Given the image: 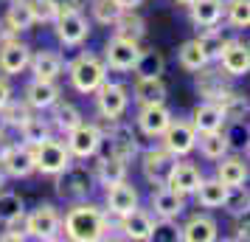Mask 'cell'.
Segmentation results:
<instances>
[{
	"label": "cell",
	"mask_w": 250,
	"mask_h": 242,
	"mask_svg": "<svg viewBox=\"0 0 250 242\" xmlns=\"http://www.w3.org/2000/svg\"><path fill=\"white\" fill-rule=\"evenodd\" d=\"M110 231V214L96 203L79 200L62 220V234L70 242H96L104 240Z\"/></svg>",
	"instance_id": "cell-1"
},
{
	"label": "cell",
	"mask_w": 250,
	"mask_h": 242,
	"mask_svg": "<svg viewBox=\"0 0 250 242\" xmlns=\"http://www.w3.org/2000/svg\"><path fill=\"white\" fill-rule=\"evenodd\" d=\"M68 76H70V85H73L76 93L93 96V93L99 90V85L107 79V65H104L102 57L84 51V54H79V57L68 65Z\"/></svg>",
	"instance_id": "cell-2"
},
{
	"label": "cell",
	"mask_w": 250,
	"mask_h": 242,
	"mask_svg": "<svg viewBox=\"0 0 250 242\" xmlns=\"http://www.w3.org/2000/svg\"><path fill=\"white\" fill-rule=\"evenodd\" d=\"M102 121L104 124H99V130H102V138H107V144H110V155H115L126 163L138 158L141 144H138V132L132 130V124H124L121 118H115V121L102 118Z\"/></svg>",
	"instance_id": "cell-3"
},
{
	"label": "cell",
	"mask_w": 250,
	"mask_h": 242,
	"mask_svg": "<svg viewBox=\"0 0 250 242\" xmlns=\"http://www.w3.org/2000/svg\"><path fill=\"white\" fill-rule=\"evenodd\" d=\"M23 231L25 237H34V240H42V242L59 240L62 237V217L51 203H42L31 214L23 217Z\"/></svg>",
	"instance_id": "cell-4"
},
{
	"label": "cell",
	"mask_w": 250,
	"mask_h": 242,
	"mask_svg": "<svg viewBox=\"0 0 250 242\" xmlns=\"http://www.w3.org/2000/svg\"><path fill=\"white\" fill-rule=\"evenodd\" d=\"M57 180H54V186H57V195L62 197V200H70V203H79V200H87V195H90L93 189V175L87 172V166H82V163H70V166H65L59 175H54Z\"/></svg>",
	"instance_id": "cell-5"
},
{
	"label": "cell",
	"mask_w": 250,
	"mask_h": 242,
	"mask_svg": "<svg viewBox=\"0 0 250 242\" xmlns=\"http://www.w3.org/2000/svg\"><path fill=\"white\" fill-rule=\"evenodd\" d=\"M31 150H34V172H40V175H51L54 177L65 166L73 163V155L68 152L65 141H57L54 135L45 138L42 144H37V147H31Z\"/></svg>",
	"instance_id": "cell-6"
},
{
	"label": "cell",
	"mask_w": 250,
	"mask_h": 242,
	"mask_svg": "<svg viewBox=\"0 0 250 242\" xmlns=\"http://www.w3.org/2000/svg\"><path fill=\"white\" fill-rule=\"evenodd\" d=\"M93 96H96V110H99V115L107 118V121H115V118H121V115L126 113L129 90H126V85H121V82L104 79Z\"/></svg>",
	"instance_id": "cell-7"
},
{
	"label": "cell",
	"mask_w": 250,
	"mask_h": 242,
	"mask_svg": "<svg viewBox=\"0 0 250 242\" xmlns=\"http://www.w3.org/2000/svg\"><path fill=\"white\" fill-rule=\"evenodd\" d=\"M65 135H68V141H65L68 152L73 158H79V161H87L93 155H99V150H102V144H104L99 124H87V121L76 124V127L70 130V132H65Z\"/></svg>",
	"instance_id": "cell-8"
},
{
	"label": "cell",
	"mask_w": 250,
	"mask_h": 242,
	"mask_svg": "<svg viewBox=\"0 0 250 242\" xmlns=\"http://www.w3.org/2000/svg\"><path fill=\"white\" fill-rule=\"evenodd\" d=\"M51 25H54V31H57V40L65 48H76L90 37V23H87V17H84L82 12L62 9Z\"/></svg>",
	"instance_id": "cell-9"
},
{
	"label": "cell",
	"mask_w": 250,
	"mask_h": 242,
	"mask_svg": "<svg viewBox=\"0 0 250 242\" xmlns=\"http://www.w3.org/2000/svg\"><path fill=\"white\" fill-rule=\"evenodd\" d=\"M160 138H163L160 147L169 150L174 158H186V155H191L197 150V132H194L191 121H186V118H171Z\"/></svg>",
	"instance_id": "cell-10"
},
{
	"label": "cell",
	"mask_w": 250,
	"mask_h": 242,
	"mask_svg": "<svg viewBox=\"0 0 250 242\" xmlns=\"http://www.w3.org/2000/svg\"><path fill=\"white\" fill-rule=\"evenodd\" d=\"M197 73V79H194V88H197V93L203 96V102H222L228 93L233 90L230 88V76H228L225 70L219 68H208V65H203L200 70H194Z\"/></svg>",
	"instance_id": "cell-11"
},
{
	"label": "cell",
	"mask_w": 250,
	"mask_h": 242,
	"mask_svg": "<svg viewBox=\"0 0 250 242\" xmlns=\"http://www.w3.org/2000/svg\"><path fill=\"white\" fill-rule=\"evenodd\" d=\"M31 48L20 43V37H6L0 40V73L3 76H17L28 68Z\"/></svg>",
	"instance_id": "cell-12"
},
{
	"label": "cell",
	"mask_w": 250,
	"mask_h": 242,
	"mask_svg": "<svg viewBox=\"0 0 250 242\" xmlns=\"http://www.w3.org/2000/svg\"><path fill=\"white\" fill-rule=\"evenodd\" d=\"M138 54H141L138 43L113 34V40H107V45H104V65L110 70H121V73H124V70L135 68Z\"/></svg>",
	"instance_id": "cell-13"
},
{
	"label": "cell",
	"mask_w": 250,
	"mask_h": 242,
	"mask_svg": "<svg viewBox=\"0 0 250 242\" xmlns=\"http://www.w3.org/2000/svg\"><path fill=\"white\" fill-rule=\"evenodd\" d=\"M141 169H144V177H146L152 186H166V177H169L171 166H174V155L163 147H152L141 155Z\"/></svg>",
	"instance_id": "cell-14"
},
{
	"label": "cell",
	"mask_w": 250,
	"mask_h": 242,
	"mask_svg": "<svg viewBox=\"0 0 250 242\" xmlns=\"http://www.w3.org/2000/svg\"><path fill=\"white\" fill-rule=\"evenodd\" d=\"M138 130L149 135V138H160L163 135V130L169 127L171 121V110L166 107V102L160 104H141V110H138Z\"/></svg>",
	"instance_id": "cell-15"
},
{
	"label": "cell",
	"mask_w": 250,
	"mask_h": 242,
	"mask_svg": "<svg viewBox=\"0 0 250 242\" xmlns=\"http://www.w3.org/2000/svg\"><path fill=\"white\" fill-rule=\"evenodd\" d=\"M31 25H34V17H31L28 3H25V0H12L9 9H6V14H3V20H0V40L23 34Z\"/></svg>",
	"instance_id": "cell-16"
},
{
	"label": "cell",
	"mask_w": 250,
	"mask_h": 242,
	"mask_svg": "<svg viewBox=\"0 0 250 242\" xmlns=\"http://www.w3.org/2000/svg\"><path fill=\"white\" fill-rule=\"evenodd\" d=\"M200 180H203V172H200V166H194V163L188 161H174V166H171L169 177H166V186L169 189H174L177 195L188 197L197 192V186H200Z\"/></svg>",
	"instance_id": "cell-17"
},
{
	"label": "cell",
	"mask_w": 250,
	"mask_h": 242,
	"mask_svg": "<svg viewBox=\"0 0 250 242\" xmlns=\"http://www.w3.org/2000/svg\"><path fill=\"white\" fill-rule=\"evenodd\" d=\"M152 222L155 217L144 211V208H132V211H126L118 217V231L124 234L126 240H138V242H149L152 240Z\"/></svg>",
	"instance_id": "cell-18"
},
{
	"label": "cell",
	"mask_w": 250,
	"mask_h": 242,
	"mask_svg": "<svg viewBox=\"0 0 250 242\" xmlns=\"http://www.w3.org/2000/svg\"><path fill=\"white\" fill-rule=\"evenodd\" d=\"M0 169L3 175H9V177H17V180H23V177H31L34 175V150L28 147V144H14L12 150L6 152V158L0 161Z\"/></svg>",
	"instance_id": "cell-19"
},
{
	"label": "cell",
	"mask_w": 250,
	"mask_h": 242,
	"mask_svg": "<svg viewBox=\"0 0 250 242\" xmlns=\"http://www.w3.org/2000/svg\"><path fill=\"white\" fill-rule=\"evenodd\" d=\"M135 206H138L135 186H129L126 180L107 186V192H104V211H107V214L121 217V214H126V211H132Z\"/></svg>",
	"instance_id": "cell-20"
},
{
	"label": "cell",
	"mask_w": 250,
	"mask_h": 242,
	"mask_svg": "<svg viewBox=\"0 0 250 242\" xmlns=\"http://www.w3.org/2000/svg\"><path fill=\"white\" fill-rule=\"evenodd\" d=\"M216 62L222 65V70H225L228 76L236 79V76H245V73L250 70V51H248L245 43H239V40H228Z\"/></svg>",
	"instance_id": "cell-21"
},
{
	"label": "cell",
	"mask_w": 250,
	"mask_h": 242,
	"mask_svg": "<svg viewBox=\"0 0 250 242\" xmlns=\"http://www.w3.org/2000/svg\"><path fill=\"white\" fill-rule=\"evenodd\" d=\"M191 127L197 135L225 130V113H222V107L216 102H200L191 113Z\"/></svg>",
	"instance_id": "cell-22"
},
{
	"label": "cell",
	"mask_w": 250,
	"mask_h": 242,
	"mask_svg": "<svg viewBox=\"0 0 250 242\" xmlns=\"http://www.w3.org/2000/svg\"><path fill=\"white\" fill-rule=\"evenodd\" d=\"M25 104L31 110H48L54 102L62 99V90H59L57 82H45V79H34L25 85Z\"/></svg>",
	"instance_id": "cell-23"
},
{
	"label": "cell",
	"mask_w": 250,
	"mask_h": 242,
	"mask_svg": "<svg viewBox=\"0 0 250 242\" xmlns=\"http://www.w3.org/2000/svg\"><path fill=\"white\" fill-rule=\"evenodd\" d=\"M152 211H155V217H180L183 211H186V197L177 195L174 189L169 186H158L155 192H152Z\"/></svg>",
	"instance_id": "cell-24"
},
{
	"label": "cell",
	"mask_w": 250,
	"mask_h": 242,
	"mask_svg": "<svg viewBox=\"0 0 250 242\" xmlns=\"http://www.w3.org/2000/svg\"><path fill=\"white\" fill-rule=\"evenodd\" d=\"M28 68H31V73H34V79L57 82L59 73H62V68H65V62H62V57H59L57 51L42 48V51H37L34 57L28 59Z\"/></svg>",
	"instance_id": "cell-25"
},
{
	"label": "cell",
	"mask_w": 250,
	"mask_h": 242,
	"mask_svg": "<svg viewBox=\"0 0 250 242\" xmlns=\"http://www.w3.org/2000/svg\"><path fill=\"white\" fill-rule=\"evenodd\" d=\"M219 225H216L214 217H208V214H194L186 225L180 228V240L183 242H214L219 234Z\"/></svg>",
	"instance_id": "cell-26"
},
{
	"label": "cell",
	"mask_w": 250,
	"mask_h": 242,
	"mask_svg": "<svg viewBox=\"0 0 250 242\" xmlns=\"http://www.w3.org/2000/svg\"><path fill=\"white\" fill-rule=\"evenodd\" d=\"M166 82L160 76H135V88H132V99L138 104H160L166 102Z\"/></svg>",
	"instance_id": "cell-27"
},
{
	"label": "cell",
	"mask_w": 250,
	"mask_h": 242,
	"mask_svg": "<svg viewBox=\"0 0 250 242\" xmlns=\"http://www.w3.org/2000/svg\"><path fill=\"white\" fill-rule=\"evenodd\" d=\"M225 14V6L219 0H191L188 3V17L197 28H211V25H219Z\"/></svg>",
	"instance_id": "cell-28"
},
{
	"label": "cell",
	"mask_w": 250,
	"mask_h": 242,
	"mask_svg": "<svg viewBox=\"0 0 250 242\" xmlns=\"http://www.w3.org/2000/svg\"><path fill=\"white\" fill-rule=\"evenodd\" d=\"M216 177L225 186H242L248 183V163L239 155H222L216 163Z\"/></svg>",
	"instance_id": "cell-29"
},
{
	"label": "cell",
	"mask_w": 250,
	"mask_h": 242,
	"mask_svg": "<svg viewBox=\"0 0 250 242\" xmlns=\"http://www.w3.org/2000/svg\"><path fill=\"white\" fill-rule=\"evenodd\" d=\"M48 110H51V127H57L59 132H70L76 124L84 121L79 107H76V104H70V102H62V99L54 102Z\"/></svg>",
	"instance_id": "cell-30"
},
{
	"label": "cell",
	"mask_w": 250,
	"mask_h": 242,
	"mask_svg": "<svg viewBox=\"0 0 250 242\" xmlns=\"http://www.w3.org/2000/svg\"><path fill=\"white\" fill-rule=\"evenodd\" d=\"M194 195H197V203L203 208H222L225 195H228V186L222 183L219 177H203Z\"/></svg>",
	"instance_id": "cell-31"
},
{
	"label": "cell",
	"mask_w": 250,
	"mask_h": 242,
	"mask_svg": "<svg viewBox=\"0 0 250 242\" xmlns=\"http://www.w3.org/2000/svg\"><path fill=\"white\" fill-rule=\"evenodd\" d=\"M113 28H115V37H124V40H132V43H141L146 37V23H144V17L135 9L118 14V20L113 23Z\"/></svg>",
	"instance_id": "cell-32"
},
{
	"label": "cell",
	"mask_w": 250,
	"mask_h": 242,
	"mask_svg": "<svg viewBox=\"0 0 250 242\" xmlns=\"http://www.w3.org/2000/svg\"><path fill=\"white\" fill-rule=\"evenodd\" d=\"M25 217V200L17 192L0 189V222L3 225H20Z\"/></svg>",
	"instance_id": "cell-33"
},
{
	"label": "cell",
	"mask_w": 250,
	"mask_h": 242,
	"mask_svg": "<svg viewBox=\"0 0 250 242\" xmlns=\"http://www.w3.org/2000/svg\"><path fill=\"white\" fill-rule=\"evenodd\" d=\"M96 177H99V183L104 189L113 183H121V180H126V161L115 158V155H104L99 166H96Z\"/></svg>",
	"instance_id": "cell-34"
},
{
	"label": "cell",
	"mask_w": 250,
	"mask_h": 242,
	"mask_svg": "<svg viewBox=\"0 0 250 242\" xmlns=\"http://www.w3.org/2000/svg\"><path fill=\"white\" fill-rule=\"evenodd\" d=\"M20 135H23V144H28V147H37V144H42L45 138H51V121L48 118H40V115H28L23 124H20Z\"/></svg>",
	"instance_id": "cell-35"
},
{
	"label": "cell",
	"mask_w": 250,
	"mask_h": 242,
	"mask_svg": "<svg viewBox=\"0 0 250 242\" xmlns=\"http://www.w3.org/2000/svg\"><path fill=\"white\" fill-rule=\"evenodd\" d=\"M197 147H200V152H203V158H208V161H219L222 155H228V152H230L228 138H225V132H222V130L197 135Z\"/></svg>",
	"instance_id": "cell-36"
},
{
	"label": "cell",
	"mask_w": 250,
	"mask_h": 242,
	"mask_svg": "<svg viewBox=\"0 0 250 242\" xmlns=\"http://www.w3.org/2000/svg\"><path fill=\"white\" fill-rule=\"evenodd\" d=\"M163 68H166V59H163V54L160 51H155V48H144L141 54H138L135 59V76H160L163 73Z\"/></svg>",
	"instance_id": "cell-37"
},
{
	"label": "cell",
	"mask_w": 250,
	"mask_h": 242,
	"mask_svg": "<svg viewBox=\"0 0 250 242\" xmlns=\"http://www.w3.org/2000/svg\"><path fill=\"white\" fill-rule=\"evenodd\" d=\"M228 37L216 28V25H211V28H203V34L197 37V45L203 48V54L208 62H216L219 59V54H222V48H225Z\"/></svg>",
	"instance_id": "cell-38"
},
{
	"label": "cell",
	"mask_w": 250,
	"mask_h": 242,
	"mask_svg": "<svg viewBox=\"0 0 250 242\" xmlns=\"http://www.w3.org/2000/svg\"><path fill=\"white\" fill-rule=\"evenodd\" d=\"M219 107H222V113H225V121H245L248 118V110H250V104H248V96L245 93H236V90H230L219 102Z\"/></svg>",
	"instance_id": "cell-39"
},
{
	"label": "cell",
	"mask_w": 250,
	"mask_h": 242,
	"mask_svg": "<svg viewBox=\"0 0 250 242\" xmlns=\"http://www.w3.org/2000/svg\"><path fill=\"white\" fill-rule=\"evenodd\" d=\"M248 206H250V197H248L245 183L242 186H228L225 203H222V208H225L228 214H230V217H245V214H248Z\"/></svg>",
	"instance_id": "cell-40"
},
{
	"label": "cell",
	"mask_w": 250,
	"mask_h": 242,
	"mask_svg": "<svg viewBox=\"0 0 250 242\" xmlns=\"http://www.w3.org/2000/svg\"><path fill=\"white\" fill-rule=\"evenodd\" d=\"M28 115H31V107L25 104V99H9L0 107V118L6 121V127H20Z\"/></svg>",
	"instance_id": "cell-41"
},
{
	"label": "cell",
	"mask_w": 250,
	"mask_h": 242,
	"mask_svg": "<svg viewBox=\"0 0 250 242\" xmlns=\"http://www.w3.org/2000/svg\"><path fill=\"white\" fill-rule=\"evenodd\" d=\"M177 59H180V65L186 70H200L203 65H208V59H205L203 48L197 45V40H188V43H183L180 51H177Z\"/></svg>",
	"instance_id": "cell-42"
},
{
	"label": "cell",
	"mask_w": 250,
	"mask_h": 242,
	"mask_svg": "<svg viewBox=\"0 0 250 242\" xmlns=\"http://www.w3.org/2000/svg\"><path fill=\"white\" fill-rule=\"evenodd\" d=\"M152 240L155 242H177L180 240V225L174 217H155L152 222Z\"/></svg>",
	"instance_id": "cell-43"
},
{
	"label": "cell",
	"mask_w": 250,
	"mask_h": 242,
	"mask_svg": "<svg viewBox=\"0 0 250 242\" xmlns=\"http://www.w3.org/2000/svg\"><path fill=\"white\" fill-rule=\"evenodd\" d=\"M90 12H93V20L102 25H113L118 20V14L124 12L115 0H93L90 3Z\"/></svg>",
	"instance_id": "cell-44"
},
{
	"label": "cell",
	"mask_w": 250,
	"mask_h": 242,
	"mask_svg": "<svg viewBox=\"0 0 250 242\" xmlns=\"http://www.w3.org/2000/svg\"><path fill=\"white\" fill-rule=\"evenodd\" d=\"M228 23L233 28H248L250 25V0H230L225 6Z\"/></svg>",
	"instance_id": "cell-45"
},
{
	"label": "cell",
	"mask_w": 250,
	"mask_h": 242,
	"mask_svg": "<svg viewBox=\"0 0 250 242\" xmlns=\"http://www.w3.org/2000/svg\"><path fill=\"white\" fill-rule=\"evenodd\" d=\"M28 9H31V17L34 23H54L59 14V6L54 0H25Z\"/></svg>",
	"instance_id": "cell-46"
},
{
	"label": "cell",
	"mask_w": 250,
	"mask_h": 242,
	"mask_svg": "<svg viewBox=\"0 0 250 242\" xmlns=\"http://www.w3.org/2000/svg\"><path fill=\"white\" fill-rule=\"evenodd\" d=\"M225 127H230L225 132L228 147L230 150H248V121H225Z\"/></svg>",
	"instance_id": "cell-47"
},
{
	"label": "cell",
	"mask_w": 250,
	"mask_h": 242,
	"mask_svg": "<svg viewBox=\"0 0 250 242\" xmlns=\"http://www.w3.org/2000/svg\"><path fill=\"white\" fill-rule=\"evenodd\" d=\"M59 6V12L62 9H70V12H84V6H87V0H54Z\"/></svg>",
	"instance_id": "cell-48"
},
{
	"label": "cell",
	"mask_w": 250,
	"mask_h": 242,
	"mask_svg": "<svg viewBox=\"0 0 250 242\" xmlns=\"http://www.w3.org/2000/svg\"><path fill=\"white\" fill-rule=\"evenodd\" d=\"M12 231H3L0 234V242H23V240H28L25 237V231H14V225H9Z\"/></svg>",
	"instance_id": "cell-49"
},
{
	"label": "cell",
	"mask_w": 250,
	"mask_h": 242,
	"mask_svg": "<svg viewBox=\"0 0 250 242\" xmlns=\"http://www.w3.org/2000/svg\"><path fill=\"white\" fill-rule=\"evenodd\" d=\"M12 99V85L6 82V76H0V107Z\"/></svg>",
	"instance_id": "cell-50"
},
{
	"label": "cell",
	"mask_w": 250,
	"mask_h": 242,
	"mask_svg": "<svg viewBox=\"0 0 250 242\" xmlns=\"http://www.w3.org/2000/svg\"><path fill=\"white\" fill-rule=\"evenodd\" d=\"M115 3H118V6H121L124 12H132V9H138V6H141L144 0H115Z\"/></svg>",
	"instance_id": "cell-51"
},
{
	"label": "cell",
	"mask_w": 250,
	"mask_h": 242,
	"mask_svg": "<svg viewBox=\"0 0 250 242\" xmlns=\"http://www.w3.org/2000/svg\"><path fill=\"white\" fill-rule=\"evenodd\" d=\"M233 240H248V220H245V222H236V234H233Z\"/></svg>",
	"instance_id": "cell-52"
},
{
	"label": "cell",
	"mask_w": 250,
	"mask_h": 242,
	"mask_svg": "<svg viewBox=\"0 0 250 242\" xmlns=\"http://www.w3.org/2000/svg\"><path fill=\"white\" fill-rule=\"evenodd\" d=\"M12 147H14L12 141L6 138V135H0V161H3V158H6V152L12 150Z\"/></svg>",
	"instance_id": "cell-53"
},
{
	"label": "cell",
	"mask_w": 250,
	"mask_h": 242,
	"mask_svg": "<svg viewBox=\"0 0 250 242\" xmlns=\"http://www.w3.org/2000/svg\"><path fill=\"white\" fill-rule=\"evenodd\" d=\"M6 130H9V127H6V121L0 118V135H6Z\"/></svg>",
	"instance_id": "cell-54"
},
{
	"label": "cell",
	"mask_w": 250,
	"mask_h": 242,
	"mask_svg": "<svg viewBox=\"0 0 250 242\" xmlns=\"http://www.w3.org/2000/svg\"><path fill=\"white\" fill-rule=\"evenodd\" d=\"M3 183H6V175H3V169H0V189H3Z\"/></svg>",
	"instance_id": "cell-55"
},
{
	"label": "cell",
	"mask_w": 250,
	"mask_h": 242,
	"mask_svg": "<svg viewBox=\"0 0 250 242\" xmlns=\"http://www.w3.org/2000/svg\"><path fill=\"white\" fill-rule=\"evenodd\" d=\"M174 3H180V6H188V3H191V0H174Z\"/></svg>",
	"instance_id": "cell-56"
},
{
	"label": "cell",
	"mask_w": 250,
	"mask_h": 242,
	"mask_svg": "<svg viewBox=\"0 0 250 242\" xmlns=\"http://www.w3.org/2000/svg\"><path fill=\"white\" fill-rule=\"evenodd\" d=\"M219 3H222V6H228V3H230V0H219Z\"/></svg>",
	"instance_id": "cell-57"
},
{
	"label": "cell",
	"mask_w": 250,
	"mask_h": 242,
	"mask_svg": "<svg viewBox=\"0 0 250 242\" xmlns=\"http://www.w3.org/2000/svg\"><path fill=\"white\" fill-rule=\"evenodd\" d=\"M9 3H12V0H9Z\"/></svg>",
	"instance_id": "cell-58"
}]
</instances>
